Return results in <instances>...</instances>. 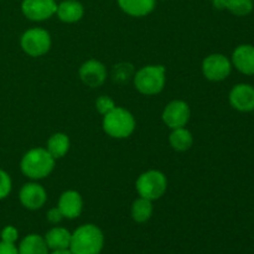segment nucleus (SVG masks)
<instances>
[{
    "label": "nucleus",
    "instance_id": "f257e3e1",
    "mask_svg": "<svg viewBox=\"0 0 254 254\" xmlns=\"http://www.w3.org/2000/svg\"><path fill=\"white\" fill-rule=\"evenodd\" d=\"M104 236L96 225H83L71 235L69 251L73 254H99L103 250Z\"/></svg>",
    "mask_w": 254,
    "mask_h": 254
},
{
    "label": "nucleus",
    "instance_id": "f03ea898",
    "mask_svg": "<svg viewBox=\"0 0 254 254\" xmlns=\"http://www.w3.org/2000/svg\"><path fill=\"white\" fill-rule=\"evenodd\" d=\"M55 159L44 148H35L27 151L21 160V171L32 180H40L52 173Z\"/></svg>",
    "mask_w": 254,
    "mask_h": 254
},
{
    "label": "nucleus",
    "instance_id": "7ed1b4c3",
    "mask_svg": "<svg viewBox=\"0 0 254 254\" xmlns=\"http://www.w3.org/2000/svg\"><path fill=\"white\" fill-rule=\"evenodd\" d=\"M103 129L112 138H128L135 129V119L129 111L116 107L103 116Z\"/></svg>",
    "mask_w": 254,
    "mask_h": 254
},
{
    "label": "nucleus",
    "instance_id": "20e7f679",
    "mask_svg": "<svg viewBox=\"0 0 254 254\" xmlns=\"http://www.w3.org/2000/svg\"><path fill=\"white\" fill-rule=\"evenodd\" d=\"M165 67L145 66L134 76V84L140 93L146 96L160 93L165 87Z\"/></svg>",
    "mask_w": 254,
    "mask_h": 254
},
{
    "label": "nucleus",
    "instance_id": "39448f33",
    "mask_svg": "<svg viewBox=\"0 0 254 254\" xmlns=\"http://www.w3.org/2000/svg\"><path fill=\"white\" fill-rule=\"evenodd\" d=\"M135 186L140 197L154 201L159 200L166 192L168 180L161 171L149 170L139 176Z\"/></svg>",
    "mask_w": 254,
    "mask_h": 254
},
{
    "label": "nucleus",
    "instance_id": "423d86ee",
    "mask_svg": "<svg viewBox=\"0 0 254 254\" xmlns=\"http://www.w3.org/2000/svg\"><path fill=\"white\" fill-rule=\"evenodd\" d=\"M21 47L30 56L40 57L49 52L51 47V36L46 30L34 27L24 32L21 36Z\"/></svg>",
    "mask_w": 254,
    "mask_h": 254
},
{
    "label": "nucleus",
    "instance_id": "0eeeda50",
    "mask_svg": "<svg viewBox=\"0 0 254 254\" xmlns=\"http://www.w3.org/2000/svg\"><path fill=\"white\" fill-rule=\"evenodd\" d=\"M231 61L221 54H213L206 57L202 62L203 76L210 81H223L231 73Z\"/></svg>",
    "mask_w": 254,
    "mask_h": 254
},
{
    "label": "nucleus",
    "instance_id": "6e6552de",
    "mask_svg": "<svg viewBox=\"0 0 254 254\" xmlns=\"http://www.w3.org/2000/svg\"><path fill=\"white\" fill-rule=\"evenodd\" d=\"M22 12L32 21H44L56 14L57 4L55 0H24Z\"/></svg>",
    "mask_w": 254,
    "mask_h": 254
},
{
    "label": "nucleus",
    "instance_id": "1a4fd4ad",
    "mask_svg": "<svg viewBox=\"0 0 254 254\" xmlns=\"http://www.w3.org/2000/svg\"><path fill=\"white\" fill-rule=\"evenodd\" d=\"M190 108L184 101H173L163 112V121L169 128H183L190 119Z\"/></svg>",
    "mask_w": 254,
    "mask_h": 254
},
{
    "label": "nucleus",
    "instance_id": "9d476101",
    "mask_svg": "<svg viewBox=\"0 0 254 254\" xmlns=\"http://www.w3.org/2000/svg\"><path fill=\"white\" fill-rule=\"evenodd\" d=\"M79 77L86 86L91 88L102 86L107 78V69L102 62L88 60L79 67Z\"/></svg>",
    "mask_w": 254,
    "mask_h": 254
},
{
    "label": "nucleus",
    "instance_id": "9b49d317",
    "mask_svg": "<svg viewBox=\"0 0 254 254\" xmlns=\"http://www.w3.org/2000/svg\"><path fill=\"white\" fill-rule=\"evenodd\" d=\"M47 193L41 185L35 183L25 184L20 190V201L29 210H39L46 203Z\"/></svg>",
    "mask_w": 254,
    "mask_h": 254
},
{
    "label": "nucleus",
    "instance_id": "f8f14e48",
    "mask_svg": "<svg viewBox=\"0 0 254 254\" xmlns=\"http://www.w3.org/2000/svg\"><path fill=\"white\" fill-rule=\"evenodd\" d=\"M230 102L240 112L254 111V87L246 83L235 86L230 93Z\"/></svg>",
    "mask_w": 254,
    "mask_h": 254
},
{
    "label": "nucleus",
    "instance_id": "ddd939ff",
    "mask_svg": "<svg viewBox=\"0 0 254 254\" xmlns=\"http://www.w3.org/2000/svg\"><path fill=\"white\" fill-rule=\"evenodd\" d=\"M57 207L61 211L64 218L73 220V218H77L82 213L83 201H82L81 195L77 191H64L61 197H60Z\"/></svg>",
    "mask_w": 254,
    "mask_h": 254
},
{
    "label": "nucleus",
    "instance_id": "4468645a",
    "mask_svg": "<svg viewBox=\"0 0 254 254\" xmlns=\"http://www.w3.org/2000/svg\"><path fill=\"white\" fill-rule=\"evenodd\" d=\"M232 64L245 74H254V46L241 45L233 51Z\"/></svg>",
    "mask_w": 254,
    "mask_h": 254
},
{
    "label": "nucleus",
    "instance_id": "2eb2a0df",
    "mask_svg": "<svg viewBox=\"0 0 254 254\" xmlns=\"http://www.w3.org/2000/svg\"><path fill=\"white\" fill-rule=\"evenodd\" d=\"M56 14L61 21L73 24L83 17L84 9L81 2L77 0H64L61 4L57 5Z\"/></svg>",
    "mask_w": 254,
    "mask_h": 254
},
{
    "label": "nucleus",
    "instance_id": "dca6fc26",
    "mask_svg": "<svg viewBox=\"0 0 254 254\" xmlns=\"http://www.w3.org/2000/svg\"><path fill=\"white\" fill-rule=\"evenodd\" d=\"M71 235L68 230L64 227H54L45 235V242L50 251L68 250L71 243Z\"/></svg>",
    "mask_w": 254,
    "mask_h": 254
},
{
    "label": "nucleus",
    "instance_id": "f3484780",
    "mask_svg": "<svg viewBox=\"0 0 254 254\" xmlns=\"http://www.w3.org/2000/svg\"><path fill=\"white\" fill-rule=\"evenodd\" d=\"M118 4L121 9L130 16L141 17L153 11L155 0H118Z\"/></svg>",
    "mask_w": 254,
    "mask_h": 254
},
{
    "label": "nucleus",
    "instance_id": "a211bd4d",
    "mask_svg": "<svg viewBox=\"0 0 254 254\" xmlns=\"http://www.w3.org/2000/svg\"><path fill=\"white\" fill-rule=\"evenodd\" d=\"M19 254H50L45 238L39 235H29L21 241L19 248Z\"/></svg>",
    "mask_w": 254,
    "mask_h": 254
},
{
    "label": "nucleus",
    "instance_id": "6ab92c4d",
    "mask_svg": "<svg viewBox=\"0 0 254 254\" xmlns=\"http://www.w3.org/2000/svg\"><path fill=\"white\" fill-rule=\"evenodd\" d=\"M69 149V139L66 134L56 133L49 139L47 141L46 150L52 155V158L56 159L64 158Z\"/></svg>",
    "mask_w": 254,
    "mask_h": 254
},
{
    "label": "nucleus",
    "instance_id": "aec40b11",
    "mask_svg": "<svg viewBox=\"0 0 254 254\" xmlns=\"http://www.w3.org/2000/svg\"><path fill=\"white\" fill-rule=\"evenodd\" d=\"M153 215V202L148 198H136L131 206V217L135 222L144 223L150 220Z\"/></svg>",
    "mask_w": 254,
    "mask_h": 254
},
{
    "label": "nucleus",
    "instance_id": "412c9836",
    "mask_svg": "<svg viewBox=\"0 0 254 254\" xmlns=\"http://www.w3.org/2000/svg\"><path fill=\"white\" fill-rule=\"evenodd\" d=\"M193 138L192 134L186 128H176L173 129V133L170 134V145L176 151H186L192 146Z\"/></svg>",
    "mask_w": 254,
    "mask_h": 254
},
{
    "label": "nucleus",
    "instance_id": "4be33fe9",
    "mask_svg": "<svg viewBox=\"0 0 254 254\" xmlns=\"http://www.w3.org/2000/svg\"><path fill=\"white\" fill-rule=\"evenodd\" d=\"M226 9L237 16H246L253 10V0H226Z\"/></svg>",
    "mask_w": 254,
    "mask_h": 254
},
{
    "label": "nucleus",
    "instance_id": "5701e85b",
    "mask_svg": "<svg viewBox=\"0 0 254 254\" xmlns=\"http://www.w3.org/2000/svg\"><path fill=\"white\" fill-rule=\"evenodd\" d=\"M114 108H116V104H114L113 99L109 98L108 96H101L96 101V109L102 116H106Z\"/></svg>",
    "mask_w": 254,
    "mask_h": 254
},
{
    "label": "nucleus",
    "instance_id": "b1692460",
    "mask_svg": "<svg viewBox=\"0 0 254 254\" xmlns=\"http://www.w3.org/2000/svg\"><path fill=\"white\" fill-rule=\"evenodd\" d=\"M133 72V66L129 64H121L114 68V77L118 82L127 81Z\"/></svg>",
    "mask_w": 254,
    "mask_h": 254
},
{
    "label": "nucleus",
    "instance_id": "393cba45",
    "mask_svg": "<svg viewBox=\"0 0 254 254\" xmlns=\"http://www.w3.org/2000/svg\"><path fill=\"white\" fill-rule=\"evenodd\" d=\"M11 191V180L5 171L0 170V200L5 198Z\"/></svg>",
    "mask_w": 254,
    "mask_h": 254
},
{
    "label": "nucleus",
    "instance_id": "a878e982",
    "mask_svg": "<svg viewBox=\"0 0 254 254\" xmlns=\"http://www.w3.org/2000/svg\"><path fill=\"white\" fill-rule=\"evenodd\" d=\"M17 237H19V232L15 227L12 226H7L4 230L1 231V241L2 242L7 243H15L17 241Z\"/></svg>",
    "mask_w": 254,
    "mask_h": 254
},
{
    "label": "nucleus",
    "instance_id": "bb28decb",
    "mask_svg": "<svg viewBox=\"0 0 254 254\" xmlns=\"http://www.w3.org/2000/svg\"><path fill=\"white\" fill-rule=\"evenodd\" d=\"M62 218H64V216H62L59 207L51 208V210H49V212H47V220L51 223H60L62 221Z\"/></svg>",
    "mask_w": 254,
    "mask_h": 254
},
{
    "label": "nucleus",
    "instance_id": "cd10ccee",
    "mask_svg": "<svg viewBox=\"0 0 254 254\" xmlns=\"http://www.w3.org/2000/svg\"><path fill=\"white\" fill-rule=\"evenodd\" d=\"M0 254H19V251L14 243L0 242Z\"/></svg>",
    "mask_w": 254,
    "mask_h": 254
},
{
    "label": "nucleus",
    "instance_id": "c85d7f7f",
    "mask_svg": "<svg viewBox=\"0 0 254 254\" xmlns=\"http://www.w3.org/2000/svg\"><path fill=\"white\" fill-rule=\"evenodd\" d=\"M213 6L218 10L226 9V0H212Z\"/></svg>",
    "mask_w": 254,
    "mask_h": 254
},
{
    "label": "nucleus",
    "instance_id": "c756f323",
    "mask_svg": "<svg viewBox=\"0 0 254 254\" xmlns=\"http://www.w3.org/2000/svg\"><path fill=\"white\" fill-rule=\"evenodd\" d=\"M50 254H73L71 252V251H69V248L68 250H59V251H52V253H50Z\"/></svg>",
    "mask_w": 254,
    "mask_h": 254
}]
</instances>
